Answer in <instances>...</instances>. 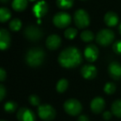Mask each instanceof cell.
<instances>
[{"label":"cell","mask_w":121,"mask_h":121,"mask_svg":"<svg viewBox=\"0 0 121 121\" xmlns=\"http://www.w3.org/2000/svg\"><path fill=\"white\" fill-rule=\"evenodd\" d=\"M58 61L65 68H74L82 61L81 52L76 47H70L64 49L58 56Z\"/></svg>","instance_id":"1"},{"label":"cell","mask_w":121,"mask_h":121,"mask_svg":"<svg viewBox=\"0 0 121 121\" xmlns=\"http://www.w3.org/2000/svg\"><path fill=\"white\" fill-rule=\"evenodd\" d=\"M45 52L39 47H34L28 50L26 55V62L32 67H37L43 62Z\"/></svg>","instance_id":"2"},{"label":"cell","mask_w":121,"mask_h":121,"mask_svg":"<svg viewBox=\"0 0 121 121\" xmlns=\"http://www.w3.org/2000/svg\"><path fill=\"white\" fill-rule=\"evenodd\" d=\"M114 38V34L110 29H102L96 35L97 43H99L101 46H104V47L109 46V44L112 43Z\"/></svg>","instance_id":"3"},{"label":"cell","mask_w":121,"mask_h":121,"mask_svg":"<svg viewBox=\"0 0 121 121\" xmlns=\"http://www.w3.org/2000/svg\"><path fill=\"white\" fill-rule=\"evenodd\" d=\"M64 109L68 114L72 116L78 115L82 110V105L76 99H69L64 103Z\"/></svg>","instance_id":"4"},{"label":"cell","mask_w":121,"mask_h":121,"mask_svg":"<svg viewBox=\"0 0 121 121\" xmlns=\"http://www.w3.org/2000/svg\"><path fill=\"white\" fill-rule=\"evenodd\" d=\"M24 36L32 42H37L43 36V32L35 25H29L24 29Z\"/></svg>","instance_id":"5"},{"label":"cell","mask_w":121,"mask_h":121,"mask_svg":"<svg viewBox=\"0 0 121 121\" xmlns=\"http://www.w3.org/2000/svg\"><path fill=\"white\" fill-rule=\"evenodd\" d=\"M74 21L76 27L79 28H85L90 24V17L88 13L83 9H78L74 15Z\"/></svg>","instance_id":"6"},{"label":"cell","mask_w":121,"mask_h":121,"mask_svg":"<svg viewBox=\"0 0 121 121\" xmlns=\"http://www.w3.org/2000/svg\"><path fill=\"white\" fill-rule=\"evenodd\" d=\"M39 117L45 121H50L56 116V110L50 104H42L37 109Z\"/></svg>","instance_id":"7"},{"label":"cell","mask_w":121,"mask_h":121,"mask_svg":"<svg viewBox=\"0 0 121 121\" xmlns=\"http://www.w3.org/2000/svg\"><path fill=\"white\" fill-rule=\"evenodd\" d=\"M71 22V17L68 13L64 12L57 13L53 17V23L59 28H65Z\"/></svg>","instance_id":"8"},{"label":"cell","mask_w":121,"mask_h":121,"mask_svg":"<svg viewBox=\"0 0 121 121\" xmlns=\"http://www.w3.org/2000/svg\"><path fill=\"white\" fill-rule=\"evenodd\" d=\"M84 55L86 60L90 62H93L98 58L99 56V49L95 45H88L84 51Z\"/></svg>","instance_id":"9"},{"label":"cell","mask_w":121,"mask_h":121,"mask_svg":"<svg viewBox=\"0 0 121 121\" xmlns=\"http://www.w3.org/2000/svg\"><path fill=\"white\" fill-rule=\"evenodd\" d=\"M48 11V6L45 1H39L32 8V13L38 18H41L47 14Z\"/></svg>","instance_id":"10"},{"label":"cell","mask_w":121,"mask_h":121,"mask_svg":"<svg viewBox=\"0 0 121 121\" xmlns=\"http://www.w3.org/2000/svg\"><path fill=\"white\" fill-rule=\"evenodd\" d=\"M17 118L19 121H35V114L31 109L26 107L21 108L17 114Z\"/></svg>","instance_id":"11"},{"label":"cell","mask_w":121,"mask_h":121,"mask_svg":"<svg viewBox=\"0 0 121 121\" xmlns=\"http://www.w3.org/2000/svg\"><path fill=\"white\" fill-rule=\"evenodd\" d=\"M81 73L85 79L91 80L95 78L97 75V70L95 66L92 65H86L81 70Z\"/></svg>","instance_id":"12"},{"label":"cell","mask_w":121,"mask_h":121,"mask_svg":"<svg viewBox=\"0 0 121 121\" xmlns=\"http://www.w3.org/2000/svg\"><path fill=\"white\" fill-rule=\"evenodd\" d=\"M61 39L58 35L56 34H52L47 38L46 41V45L47 47L50 50H56L60 45Z\"/></svg>","instance_id":"13"},{"label":"cell","mask_w":121,"mask_h":121,"mask_svg":"<svg viewBox=\"0 0 121 121\" xmlns=\"http://www.w3.org/2000/svg\"><path fill=\"white\" fill-rule=\"evenodd\" d=\"M11 42L10 34L6 29L0 30V48L1 50H6L9 48Z\"/></svg>","instance_id":"14"},{"label":"cell","mask_w":121,"mask_h":121,"mask_svg":"<svg viewBox=\"0 0 121 121\" xmlns=\"http://www.w3.org/2000/svg\"><path fill=\"white\" fill-rule=\"evenodd\" d=\"M104 100L101 97H96L92 99L91 103V109L95 114H99L104 108Z\"/></svg>","instance_id":"15"},{"label":"cell","mask_w":121,"mask_h":121,"mask_svg":"<svg viewBox=\"0 0 121 121\" xmlns=\"http://www.w3.org/2000/svg\"><path fill=\"white\" fill-rule=\"evenodd\" d=\"M109 76L114 80H119L121 78V65L116 61H113L109 66Z\"/></svg>","instance_id":"16"},{"label":"cell","mask_w":121,"mask_h":121,"mask_svg":"<svg viewBox=\"0 0 121 121\" xmlns=\"http://www.w3.org/2000/svg\"><path fill=\"white\" fill-rule=\"evenodd\" d=\"M104 21L105 24L109 27H114L119 22V17L118 15L114 12H108L104 15Z\"/></svg>","instance_id":"17"},{"label":"cell","mask_w":121,"mask_h":121,"mask_svg":"<svg viewBox=\"0 0 121 121\" xmlns=\"http://www.w3.org/2000/svg\"><path fill=\"white\" fill-rule=\"evenodd\" d=\"M27 0H13L12 3V7L17 12H22L27 8Z\"/></svg>","instance_id":"18"},{"label":"cell","mask_w":121,"mask_h":121,"mask_svg":"<svg viewBox=\"0 0 121 121\" xmlns=\"http://www.w3.org/2000/svg\"><path fill=\"white\" fill-rule=\"evenodd\" d=\"M111 110L115 116L121 118V99H117L113 103Z\"/></svg>","instance_id":"19"},{"label":"cell","mask_w":121,"mask_h":121,"mask_svg":"<svg viewBox=\"0 0 121 121\" xmlns=\"http://www.w3.org/2000/svg\"><path fill=\"white\" fill-rule=\"evenodd\" d=\"M74 4V0H56V5L61 9H71Z\"/></svg>","instance_id":"20"},{"label":"cell","mask_w":121,"mask_h":121,"mask_svg":"<svg viewBox=\"0 0 121 121\" xmlns=\"http://www.w3.org/2000/svg\"><path fill=\"white\" fill-rule=\"evenodd\" d=\"M11 17V13L7 8L3 7L0 9V20L2 22H5Z\"/></svg>","instance_id":"21"},{"label":"cell","mask_w":121,"mask_h":121,"mask_svg":"<svg viewBox=\"0 0 121 121\" xmlns=\"http://www.w3.org/2000/svg\"><path fill=\"white\" fill-rule=\"evenodd\" d=\"M68 87V81L66 79H60L56 84V91L59 93H63Z\"/></svg>","instance_id":"22"},{"label":"cell","mask_w":121,"mask_h":121,"mask_svg":"<svg viewBox=\"0 0 121 121\" xmlns=\"http://www.w3.org/2000/svg\"><path fill=\"white\" fill-rule=\"evenodd\" d=\"M21 27H22V22H21L20 19L18 18H13L9 22V27H10L11 30L14 31V32L20 30Z\"/></svg>","instance_id":"23"},{"label":"cell","mask_w":121,"mask_h":121,"mask_svg":"<svg viewBox=\"0 0 121 121\" xmlns=\"http://www.w3.org/2000/svg\"><path fill=\"white\" fill-rule=\"evenodd\" d=\"M81 38L83 42H90L93 40V38H94V35H93L92 32H91V31H89V30H86L81 33Z\"/></svg>","instance_id":"24"},{"label":"cell","mask_w":121,"mask_h":121,"mask_svg":"<svg viewBox=\"0 0 121 121\" xmlns=\"http://www.w3.org/2000/svg\"><path fill=\"white\" fill-rule=\"evenodd\" d=\"M17 105L14 101H8L4 104V110L8 113H13L16 110Z\"/></svg>","instance_id":"25"},{"label":"cell","mask_w":121,"mask_h":121,"mask_svg":"<svg viewBox=\"0 0 121 121\" xmlns=\"http://www.w3.org/2000/svg\"><path fill=\"white\" fill-rule=\"evenodd\" d=\"M64 34L65 37L67 39H73L76 37V34H77V30L76 28H73V27H69V28H66Z\"/></svg>","instance_id":"26"},{"label":"cell","mask_w":121,"mask_h":121,"mask_svg":"<svg viewBox=\"0 0 121 121\" xmlns=\"http://www.w3.org/2000/svg\"><path fill=\"white\" fill-rule=\"evenodd\" d=\"M104 91L106 94L108 95H111L115 91V86L114 84L111 82H108L104 85Z\"/></svg>","instance_id":"27"},{"label":"cell","mask_w":121,"mask_h":121,"mask_svg":"<svg viewBox=\"0 0 121 121\" xmlns=\"http://www.w3.org/2000/svg\"><path fill=\"white\" fill-rule=\"evenodd\" d=\"M29 102L32 105L38 106L39 104H40V99H39L38 96L35 95H32L29 97Z\"/></svg>","instance_id":"28"},{"label":"cell","mask_w":121,"mask_h":121,"mask_svg":"<svg viewBox=\"0 0 121 121\" xmlns=\"http://www.w3.org/2000/svg\"><path fill=\"white\" fill-rule=\"evenodd\" d=\"M113 50L116 54L121 55V40L116 41L114 44H113Z\"/></svg>","instance_id":"29"},{"label":"cell","mask_w":121,"mask_h":121,"mask_svg":"<svg viewBox=\"0 0 121 121\" xmlns=\"http://www.w3.org/2000/svg\"><path fill=\"white\" fill-rule=\"evenodd\" d=\"M6 95V90L3 85H0V100H3Z\"/></svg>","instance_id":"30"},{"label":"cell","mask_w":121,"mask_h":121,"mask_svg":"<svg viewBox=\"0 0 121 121\" xmlns=\"http://www.w3.org/2000/svg\"><path fill=\"white\" fill-rule=\"evenodd\" d=\"M6 76H7V74H6L5 71L3 68H0V80H1V81H4Z\"/></svg>","instance_id":"31"},{"label":"cell","mask_w":121,"mask_h":121,"mask_svg":"<svg viewBox=\"0 0 121 121\" xmlns=\"http://www.w3.org/2000/svg\"><path fill=\"white\" fill-rule=\"evenodd\" d=\"M111 117H112V114H111V112H109V111H105V112H104V114H103V118H104L105 120L110 119Z\"/></svg>","instance_id":"32"},{"label":"cell","mask_w":121,"mask_h":121,"mask_svg":"<svg viewBox=\"0 0 121 121\" xmlns=\"http://www.w3.org/2000/svg\"><path fill=\"white\" fill-rule=\"evenodd\" d=\"M78 121H90V119L86 115L81 114V115H80L79 118H78Z\"/></svg>","instance_id":"33"},{"label":"cell","mask_w":121,"mask_h":121,"mask_svg":"<svg viewBox=\"0 0 121 121\" xmlns=\"http://www.w3.org/2000/svg\"><path fill=\"white\" fill-rule=\"evenodd\" d=\"M9 1V0H1V2L4 3V4H5V3H8Z\"/></svg>","instance_id":"34"},{"label":"cell","mask_w":121,"mask_h":121,"mask_svg":"<svg viewBox=\"0 0 121 121\" xmlns=\"http://www.w3.org/2000/svg\"><path fill=\"white\" fill-rule=\"evenodd\" d=\"M119 32H120V34H121V23H120V25H119Z\"/></svg>","instance_id":"35"},{"label":"cell","mask_w":121,"mask_h":121,"mask_svg":"<svg viewBox=\"0 0 121 121\" xmlns=\"http://www.w3.org/2000/svg\"><path fill=\"white\" fill-rule=\"evenodd\" d=\"M29 1H31V2H33V1H36V0H29Z\"/></svg>","instance_id":"36"},{"label":"cell","mask_w":121,"mask_h":121,"mask_svg":"<svg viewBox=\"0 0 121 121\" xmlns=\"http://www.w3.org/2000/svg\"><path fill=\"white\" fill-rule=\"evenodd\" d=\"M1 121H5V120H1Z\"/></svg>","instance_id":"37"}]
</instances>
